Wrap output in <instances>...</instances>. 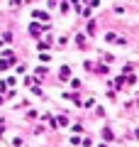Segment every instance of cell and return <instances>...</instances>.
Returning a JSON list of instances; mask_svg holds the SVG:
<instances>
[{
  "instance_id": "cell-1",
  "label": "cell",
  "mask_w": 139,
  "mask_h": 147,
  "mask_svg": "<svg viewBox=\"0 0 139 147\" xmlns=\"http://www.w3.org/2000/svg\"><path fill=\"white\" fill-rule=\"evenodd\" d=\"M34 17H37V20H49V15L41 12V10H34Z\"/></svg>"
},
{
  "instance_id": "cell-2",
  "label": "cell",
  "mask_w": 139,
  "mask_h": 147,
  "mask_svg": "<svg viewBox=\"0 0 139 147\" xmlns=\"http://www.w3.org/2000/svg\"><path fill=\"white\" fill-rule=\"evenodd\" d=\"M68 74H71V69H68V66H63V69H61V79H66Z\"/></svg>"
}]
</instances>
